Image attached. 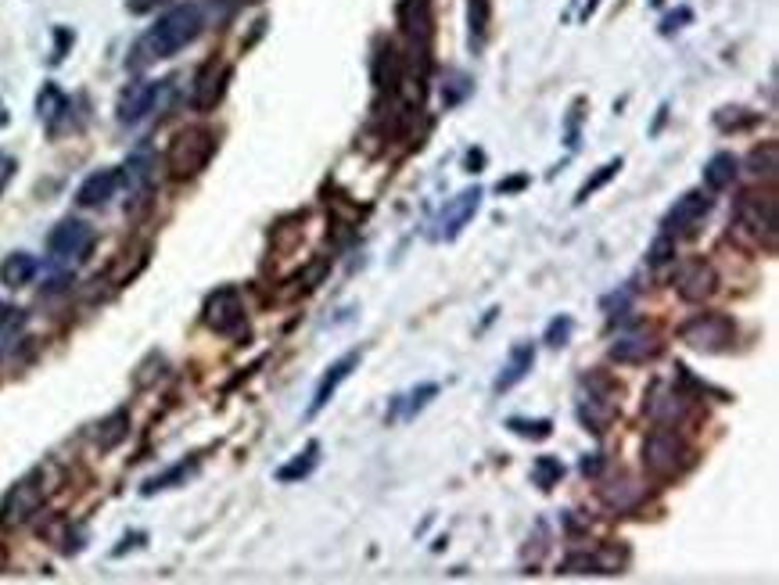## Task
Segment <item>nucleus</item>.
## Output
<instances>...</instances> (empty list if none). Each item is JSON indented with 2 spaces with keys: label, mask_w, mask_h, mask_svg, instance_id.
I'll return each instance as SVG.
<instances>
[{
  "label": "nucleus",
  "mask_w": 779,
  "mask_h": 585,
  "mask_svg": "<svg viewBox=\"0 0 779 585\" xmlns=\"http://www.w3.org/2000/svg\"><path fill=\"white\" fill-rule=\"evenodd\" d=\"M736 173H740V158L733 151H715L708 158V166H704V187L708 191H726V187H733Z\"/></svg>",
  "instance_id": "nucleus-21"
},
{
  "label": "nucleus",
  "mask_w": 779,
  "mask_h": 585,
  "mask_svg": "<svg viewBox=\"0 0 779 585\" xmlns=\"http://www.w3.org/2000/svg\"><path fill=\"white\" fill-rule=\"evenodd\" d=\"M212 151H216V133L209 130H184L169 144L166 169L173 180H191L209 166Z\"/></svg>",
  "instance_id": "nucleus-5"
},
{
  "label": "nucleus",
  "mask_w": 779,
  "mask_h": 585,
  "mask_svg": "<svg viewBox=\"0 0 779 585\" xmlns=\"http://www.w3.org/2000/svg\"><path fill=\"white\" fill-rule=\"evenodd\" d=\"M467 22H471V47L482 51L489 36V0H467Z\"/></svg>",
  "instance_id": "nucleus-31"
},
{
  "label": "nucleus",
  "mask_w": 779,
  "mask_h": 585,
  "mask_svg": "<svg viewBox=\"0 0 779 585\" xmlns=\"http://www.w3.org/2000/svg\"><path fill=\"white\" fill-rule=\"evenodd\" d=\"M729 237L747 252H776V194L747 191L736 201Z\"/></svg>",
  "instance_id": "nucleus-2"
},
{
  "label": "nucleus",
  "mask_w": 779,
  "mask_h": 585,
  "mask_svg": "<svg viewBox=\"0 0 779 585\" xmlns=\"http://www.w3.org/2000/svg\"><path fill=\"white\" fill-rule=\"evenodd\" d=\"M571 331H575V320H571V316H553L550 327H546V334H543V341L550 345V349H564V345L571 341Z\"/></svg>",
  "instance_id": "nucleus-36"
},
{
  "label": "nucleus",
  "mask_w": 779,
  "mask_h": 585,
  "mask_svg": "<svg viewBox=\"0 0 779 585\" xmlns=\"http://www.w3.org/2000/svg\"><path fill=\"white\" fill-rule=\"evenodd\" d=\"M36 270H40V262L29 252H11L8 259L0 262V284L4 288H26L29 280L36 277Z\"/></svg>",
  "instance_id": "nucleus-22"
},
{
  "label": "nucleus",
  "mask_w": 779,
  "mask_h": 585,
  "mask_svg": "<svg viewBox=\"0 0 779 585\" xmlns=\"http://www.w3.org/2000/svg\"><path fill=\"white\" fill-rule=\"evenodd\" d=\"M604 392H596V385H589V395L578 399V420L586 424V431L593 435H604L611 428V420L618 417V392L611 385H600Z\"/></svg>",
  "instance_id": "nucleus-12"
},
{
  "label": "nucleus",
  "mask_w": 779,
  "mask_h": 585,
  "mask_svg": "<svg viewBox=\"0 0 779 585\" xmlns=\"http://www.w3.org/2000/svg\"><path fill=\"white\" fill-rule=\"evenodd\" d=\"M227 79H230V69L227 65H205L202 76H198V87H194V108L198 112H209V108L219 105V97L227 94Z\"/></svg>",
  "instance_id": "nucleus-19"
},
{
  "label": "nucleus",
  "mask_w": 779,
  "mask_h": 585,
  "mask_svg": "<svg viewBox=\"0 0 779 585\" xmlns=\"http://www.w3.org/2000/svg\"><path fill=\"white\" fill-rule=\"evenodd\" d=\"M482 162H485L482 151H471V155H467V173H474V166H482Z\"/></svg>",
  "instance_id": "nucleus-43"
},
{
  "label": "nucleus",
  "mask_w": 779,
  "mask_h": 585,
  "mask_svg": "<svg viewBox=\"0 0 779 585\" xmlns=\"http://www.w3.org/2000/svg\"><path fill=\"white\" fill-rule=\"evenodd\" d=\"M561 575H618V564L600 553H571L564 557Z\"/></svg>",
  "instance_id": "nucleus-23"
},
{
  "label": "nucleus",
  "mask_w": 779,
  "mask_h": 585,
  "mask_svg": "<svg viewBox=\"0 0 779 585\" xmlns=\"http://www.w3.org/2000/svg\"><path fill=\"white\" fill-rule=\"evenodd\" d=\"M643 413H647L654 424H672L675 428V420L686 413V395L675 392V388H668V385H654L650 399L643 402Z\"/></svg>",
  "instance_id": "nucleus-18"
},
{
  "label": "nucleus",
  "mask_w": 779,
  "mask_h": 585,
  "mask_svg": "<svg viewBox=\"0 0 779 585\" xmlns=\"http://www.w3.org/2000/svg\"><path fill=\"white\" fill-rule=\"evenodd\" d=\"M754 123H758V115H751L747 108H722V112H715L718 130H747Z\"/></svg>",
  "instance_id": "nucleus-35"
},
{
  "label": "nucleus",
  "mask_w": 779,
  "mask_h": 585,
  "mask_svg": "<svg viewBox=\"0 0 779 585\" xmlns=\"http://www.w3.org/2000/svg\"><path fill=\"white\" fill-rule=\"evenodd\" d=\"M40 507H44V485H40L36 474H29V478H22L18 485H11V492L4 496L0 521L4 524H26Z\"/></svg>",
  "instance_id": "nucleus-11"
},
{
  "label": "nucleus",
  "mask_w": 779,
  "mask_h": 585,
  "mask_svg": "<svg viewBox=\"0 0 779 585\" xmlns=\"http://www.w3.org/2000/svg\"><path fill=\"white\" fill-rule=\"evenodd\" d=\"M600 499H604L611 510L625 514V510H636L639 507V499H643V485H639L636 478H629V474H622V478H614L611 485H604V489H600Z\"/></svg>",
  "instance_id": "nucleus-20"
},
{
  "label": "nucleus",
  "mask_w": 779,
  "mask_h": 585,
  "mask_svg": "<svg viewBox=\"0 0 779 585\" xmlns=\"http://www.w3.org/2000/svg\"><path fill=\"white\" fill-rule=\"evenodd\" d=\"M94 248V230L83 219H62L47 237V252L54 262H83Z\"/></svg>",
  "instance_id": "nucleus-6"
},
{
  "label": "nucleus",
  "mask_w": 779,
  "mask_h": 585,
  "mask_svg": "<svg viewBox=\"0 0 779 585\" xmlns=\"http://www.w3.org/2000/svg\"><path fill=\"white\" fill-rule=\"evenodd\" d=\"M564 478V463L557 460V456H535L532 463V481L539 485L543 492H550L553 485H561Z\"/></svg>",
  "instance_id": "nucleus-32"
},
{
  "label": "nucleus",
  "mask_w": 779,
  "mask_h": 585,
  "mask_svg": "<svg viewBox=\"0 0 779 585\" xmlns=\"http://www.w3.org/2000/svg\"><path fill=\"white\" fill-rule=\"evenodd\" d=\"M18 324H22V309L0 302V331H11V327H18Z\"/></svg>",
  "instance_id": "nucleus-40"
},
{
  "label": "nucleus",
  "mask_w": 779,
  "mask_h": 585,
  "mask_svg": "<svg viewBox=\"0 0 779 585\" xmlns=\"http://www.w3.org/2000/svg\"><path fill=\"white\" fill-rule=\"evenodd\" d=\"M600 467H604V453H586V456H582V463H578L582 478H596V474H600Z\"/></svg>",
  "instance_id": "nucleus-39"
},
{
  "label": "nucleus",
  "mask_w": 779,
  "mask_h": 585,
  "mask_svg": "<svg viewBox=\"0 0 779 585\" xmlns=\"http://www.w3.org/2000/svg\"><path fill=\"white\" fill-rule=\"evenodd\" d=\"M679 341H686L693 352L718 356V352H729L736 345V324L726 313H697L679 327Z\"/></svg>",
  "instance_id": "nucleus-4"
},
{
  "label": "nucleus",
  "mask_w": 779,
  "mask_h": 585,
  "mask_svg": "<svg viewBox=\"0 0 779 585\" xmlns=\"http://www.w3.org/2000/svg\"><path fill=\"white\" fill-rule=\"evenodd\" d=\"M693 18V11L690 8H679L675 15H668L665 18V26H661V33H672V29H679V22H690Z\"/></svg>",
  "instance_id": "nucleus-42"
},
{
  "label": "nucleus",
  "mask_w": 779,
  "mask_h": 585,
  "mask_svg": "<svg viewBox=\"0 0 779 585\" xmlns=\"http://www.w3.org/2000/svg\"><path fill=\"white\" fill-rule=\"evenodd\" d=\"M399 76H403V58L395 54L392 44H381V51L374 54V83L381 90H395L399 87Z\"/></svg>",
  "instance_id": "nucleus-24"
},
{
  "label": "nucleus",
  "mask_w": 779,
  "mask_h": 585,
  "mask_svg": "<svg viewBox=\"0 0 779 585\" xmlns=\"http://www.w3.org/2000/svg\"><path fill=\"white\" fill-rule=\"evenodd\" d=\"M119 173H123V184L130 187V191L141 194L144 187H148V180H151V155H148V151H137V155H133L130 162L119 169Z\"/></svg>",
  "instance_id": "nucleus-30"
},
{
  "label": "nucleus",
  "mask_w": 779,
  "mask_h": 585,
  "mask_svg": "<svg viewBox=\"0 0 779 585\" xmlns=\"http://www.w3.org/2000/svg\"><path fill=\"white\" fill-rule=\"evenodd\" d=\"M622 166H625L622 158H611V162H607V166H600V169H596V173L589 176L586 184L578 187V194H575V205H586V201L593 198V194L600 191V187H607V184H611V180H614V176L622 173Z\"/></svg>",
  "instance_id": "nucleus-29"
},
{
  "label": "nucleus",
  "mask_w": 779,
  "mask_h": 585,
  "mask_svg": "<svg viewBox=\"0 0 779 585\" xmlns=\"http://www.w3.org/2000/svg\"><path fill=\"white\" fill-rule=\"evenodd\" d=\"M525 187H528V176H525V173H517V176H510V180H499L496 191H499V194H517V191H525Z\"/></svg>",
  "instance_id": "nucleus-41"
},
{
  "label": "nucleus",
  "mask_w": 779,
  "mask_h": 585,
  "mask_svg": "<svg viewBox=\"0 0 779 585\" xmlns=\"http://www.w3.org/2000/svg\"><path fill=\"white\" fill-rule=\"evenodd\" d=\"M711 212V198L704 191H686L683 198L675 201L672 209H668L665 216V234L672 237H693L697 230H701L704 216Z\"/></svg>",
  "instance_id": "nucleus-9"
},
{
  "label": "nucleus",
  "mask_w": 779,
  "mask_h": 585,
  "mask_svg": "<svg viewBox=\"0 0 779 585\" xmlns=\"http://www.w3.org/2000/svg\"><path fill=\"white\" fill-rule=\"evenodd\" d=\"M58 112H65L62 90H58V87H44V94H40V119H47V123H51Z\"/></svg>",
  "instance_id": "nucleus-38"
},
{
  "label": "nucleus",
  "mask_w": 779,
  "mask_h": 585,
  "mask_svg": "<svg viewBox=\"0 0 779 585\" xmlns=\"http://www.w3.org/2000/svg\"><path fill=\"white\" fill-rule=\"evenodd\" d=\"M661 349H665V341L657 338L654 331H632L614 341L607 356L614 363H622V367H639V363H650V359L661 356Z\"/></svg>",
  "instance_id": "nucleus-13"
},
{
  "label": "nucleus",
  "mask_w": 779,
  "mask_h": 585,
  "mask_svg": "<svg viewBox=\"0 0 779 585\" xmlns=\"http://www.w3.org/2000/svg\"><path fill=\"white\" fill-rule=\"evenodd\" d=\"M776 169H779V148L776 144H762V148H754L747 155V173L754 180H776Z\"/></svg>",
  "instance_id": "nucleus-27"
},
{
  "label": "nucleus",
  "mask_w": 779,
  "mask_h": 585,
  "mask_svg": "<svg viewBox=\"0 0 779 585\" xmlns=\"http://www.w3.org/2000/svg\"><path fill=\"white\" fill-rule=\"evenodd\" d=\"M478 205H482V187H467V191H460L456 198H449L435 219L431 241H456V237L464 234L467 223L474 219Z\"/></svg>",
  "instance_id": "nucleus-7"
},
{
  "label": "nucleus",
  "mask_w": 779,
  "mask_h": 585,
  "mask_svg": "<svg viewBox=\"0 0 779 585\" xmlns=\"http://www.w3.org/2000/svg\"><path fill=\"white\" fill-rule=\"evenodd\" d=\"M119 184H123V173H119V169H97V173H90L87 180L79 184L76 201L83 209H101V205H108V198H115Z\"/></svg>",
  "instance_id": "nucleus-17"
},
{
  "label": "nucleus",
  "mask_w": 779,
  "mask_h": 585,
  "mask_svg": "<svg viewBox=\"0 0 779 585\" xmlns=\"http://www.w3.org/2000/svg\"><path fill=\"white\" fill-rule=\"evenodd\" d=\"M126 431H130V413H126V410H115L112 417H105L101 424H97V435H94L97 449H101V453L115 449V446H119V442L126 438Z\"/></svg>",
  "instance_id": "nucleus-26"
},
{
  "label": "nucleus",
  "mask_w": 779,
  "mask_h": 585,
  "mask_svg": "<svg viewBox=\"0 0 779 585\" xmlns=\"http://www.w3.org/2000/svg\"><path fill=\"white\" fill-rule=\"evenodd\" d=\"M693 463V449L686 446V438L672 428V424H657L647 438H643V471L657 481H672Z\"/></svg>",
  "instance_id": "nucleus-3"
},
{
  "label": "nucleus",
  "mask_w": 779,
  "mask_h": 585,
  "mask_svg": "<svg viewBox=\"0 0 779 585\" xmlns=\"http://www.w3.org/2000/svg\"><path fill=\"white\" fill-rule=\"evenodd\" d=\"M316 463H320V442H309L302 453L295 456V460H288L284 467H277V481H284V485H291V481H302L309 478V474L316 471Z\"/></svg>",
  "instance_id": "nucleus-25"
},
{
  "label": "nucleus",
  "mask_w": 779,
  "mask_h": 585,
  "mask_svg": "<svg viewBox=\"0 0 779 585\" xmlns=\"http://www.w3.org/2000/svg\"><path fill=\"white\" fill-rule=\"evenodd\" d=\"M202 8L198 4H176L169 8L166 15L158 18L155 26L144 33V40L137 44V54H141V62H158V58H173L180 54L187 44L198 40L202 33Z\"/></svg>",
  "instance_id": "nucleus-1"
},
{
  "label": "nucleus",
  "mask_w": 779,
  "mask_h": 585,
  "mask_svg": "<svg viewBox=\"0 0 779 585\" xmlns=\"http://www.w3.org/2000/svg\"><path fill=\"white\" fill-rule=\"evenodd\" d=\"M675 291H679V298H683V302H690V306H697V302H708V298L718 291L715 266H711L708 259L683 262V266H679V273H675Z\"/></svg>",
  "instance_id": "nucleus-10"
},
{
  "label": "nucleus",
  "mask_w": 779,
  "mask_h": 585,
  "mask_svg": "<svg viewBox=\"0 0 779 585\" xmlns=\"http://www.w3.org/2000/svg\"><path fill=\"white\" fill-rule=\"evenodd\" d=\"M435 395H438V385H431V381H428V385L413 388V392L406 395V399H395V402L403 406V420H413V417H417V413L424 410V406H428L431 399H435Z\"/></svg>",
  "instance_id": "nucleus-34"
},
{
  "label": "nucleus",
  "mask_w": 779,
  "mask_h": 585,
  "mask_svg": "<svg viewBox=\"0 0 779 585\" xmlns=\"http://www.w3.org/2000/svg\"><path fill=\"white\" fill-rule=\"evenodd\" d=\"M503 428L514 431V435H521V438H532V442H543V438L553 435V420H550V417H535V420H528V417H510L507 424H503Z\"/></svg>",
  "instance_id": "nucleus-33"
},
{
  "label": "nucleus",
  "mask_w": 779,
  "mask_h": 585,
  "mask_svg": "<svg viewBox=\"0 0 779 585\" xmlns=\"http://www.w3.org/2000/svg\"><path fill=\"white\" fill-rule=\"evenodd\" d=\"M194 467H198V460H184L180 467H169L166 474H155L151 481H144V496H155V492H166L173 489V485H184L187 478L194 474Z\"/></svg>",
  "instance_id": "nucleus-28"
},
{
  "label": "nucleus",
  "mask_w": 779,
  "mask_h": 585,
  "mask_svg": "<svg viewBox=\"0 0 779 585\" xmlns=\"http://www.w3.org/2000/svg\"><path fill=\"white\" fill-rule=\"evenodd\" d=\"M535 367V345L532 341H517L514 349H510L507 363H503V370H499V377L492 381V392H510V388H517L521 381H525L528 374H532Z\"/></svg>",
  "instance_id": "nucleus-16"
},
{
  "label": "nucleus",
  "mask_w": 779,
  "mask_h": 585,
  "mask_svg": "<svg viewBox=\"0 0 779 585\" xmlns=\"http://www.w3.org/2000/svg\"><path fill=\"white\" fill-rule=\"evenodd\" d=\"M202 320L209 331L216 334H241L245 331V302L237 295V288H216L205 298Z\"/></svg>",
  "instance_id": "nucleus-8"
},
{
  "label": "nucleus",
  "mask_w": 779,
  "mask_h": 585,
  "mask_svg": "<svg viewBox=\"0 0 779 585\" xmlns=\"http://www.w3.org/2000/svg\"><path fill=\"white\" fill-rule=\"evenodd\" d=\"M158 90H162V83H155V79L130 83V87L123 90V97H119V112H115L119 115V123L133 126V123H141V119H148L158 105Z\"/></svg>",
  "instance_id": "nucleus-14"
},
{
  "label": "nucleus",
  "mask_w": 779,
  "mask_h": 585,
  "mask_svg": "<svg viewBox=\"0 0 779 585\" xmlns=\"http://www.w3.org/2000/svg\"><path fill=\"white\" fill-rule=\"evenodd\" d=\"M672 259H675V237L661 230V234L654 237V245H650L647 262L650 266H665V262H672Z\"/></svg>",
  "instance_id": "nucleus-37"
},
{
  "label": "nucleus",
  "mask_w": 779,
  "mask_h": 585,
  "mask_svg": "<svg viewBox=\"0 0 779 585\" xmlns=\"http://www.w3.org/2000/svg\"><path fill=\"white\" fill-rule=\"evenodd\" d=\"M359 367V352L352 349V352H345L342 359H334L331 367H327V374L320 377V385H316V392H313V402H309V417H316L320 410H327V402L338 395V388L345 385L352 377V370Z\"/></svg>",
  "instance_id": "nucleus-15"
}]
</instances>
